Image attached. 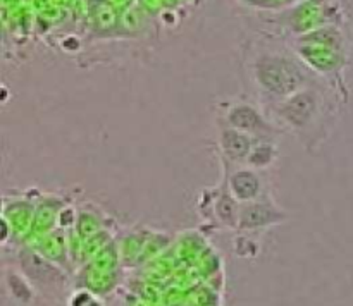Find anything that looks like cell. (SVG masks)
Here are the masks:
<instances>
[{
    "mask_svg": "<svg viewBox=\"0 0 353 306\" xmlns=\"http://www.w3.org/2000/svg\"><path fill=\"white\" fill-rule=\"evenodd\" d=\"M7 285H9V289L12 291L14 298L19 299V301H31V298H33L34 294L33 285H31V282L28 281L24 275L10 274L9 277H7Z\"/></svg>",
    "mask_w": 353,
    "mask_h": 306,
    "instance_id": "cell-10",
    "label": "cell"
},
{
    "mask_svg": "<svg viewBox=\"0 0 353 306\" xmlns=\"http://www.w3.org/2000/svg\"><path fill=\"white\" fill-rule=\"evenodd\" d=\"M68 306H103V303L90 289H78L69 296Z\"/></svg>",
    "mask_w": 353,
    "mask_h": 306,
    "instance_id": "cell-11",
    "label": "cell"
},
{
    "mask_svg": "<svg viewBox=\"0 0 353 306\" xmlns=\"http://www.w3.org/2000/svg\"><path fill=\"white\" fill-rule=\"evenodd\" d=\"M19 265L24 277L31 282V285L45 289L64 284V277H62L61 270L55 268V265L45 261L43 258H40L33 251H23L19 254Z\"/></svg>",
    "mask_w": 353,
    "mask_h": 306,
    "instance_id": "cell-8",
    "label": "cell"
},
{
    "mask_svg": "<svg viewBox=\"0 0 353 306\" xmlns=\"http://www.w3.org/2000/svg\"><path fill=\"white\" fill-rule=\"evenodd\" d=\"M290 219L288 212L276 205L274 199L269 193L254 201L241 203L240 219H238V229L241 232H257V230L269 229L272 226L285 223Z\"/></svg>",
    "mask_w": 353,
    "mask_h": 306,
    "instance_id": "cell-4",
    "label": "cell"
},
{
    "mask_svg": "<svg viewBox=\"0 0 353 306\" xmlns=\"http://www.w3.org/2000/svg\"><path fill=\"white\" fill-rule=\"evenodd\" d=\"M221 120L241 133L248 134L255 141H278L281 134L279 126L269 119L257 105L245 100H234L224 107Z\"/></svg>",
    "mask_w": 353,
    "mask_h": 306,
    "instance_id": "cell-3",
    "label": "cell"
},
{
    "mask_svg": "<svg viewBox=\"0 0 353 306\" xmlns=\"http://www.w3.org/2000/svg\"><path fill=\"white\" fill-rule=\"evenodd\" d=\"M276 158H278V144H276V141H255L245 165L262 172L265 168L272 167Z\"/></svg>",
    "mask_w": 353,
    "mask_h": 306,
    "instance_id": "cell-9",
    "label": "cell"
},
{
    "mask_svg": "<svg viewBox=\"0 0 353 306\" xmlns=\"http://www.w3.org/2000/svg\"><path fill=\"white\" fill-rule=\"evenodd\" d=\"M217 140H219V150L223 155V162L230 165H245L247 158L254 148L255 140L234 127L228 126L221 120L217 127Z\"/></svg>",
    "mask_w": 353,
    "mask_h": 306,
    "instance_id": "cell-7",
    "label": "cell"
},
{
    "mask_svg": "<svg viewBox=\"0 0 353 306\" xmlns=\"http://www.w3.org/2000/svg\"><path fill=\"white\" fill-rule=\"evenodd\" d=\"M281 126L288 127L300 138L316 140L317 131L323 129L326 117L331 113L326 95L317 83L305 86L288 98L269 107Z\"/></svg>",
    "mask_w": 353,
    "mask_h": 306,
    "instance_id": "cell-2",
    "label": "cell"
},
{
    "mask_svg": "<svg viewBox=\"0 0 353 306\" xmlns=\"http://www.w3.org/2000/svg\"><path fill=\"white\" fill-rule=\"evenodd\" d=\"M248 71L261 98L268 102L269 107L316 83L312 72L299 58L288 52L271 48L255 52Z\"/></svg>",
    "mask_w": 353,
    "mask_h": 306,
    "instance_id": "cell-1",
    "label": "cell"
},
{
    "mask_svg": "<svg viewBox=\"0 0 353 306\" xmlns=\"http://www.w3.org/2000/svg\"><path fill=\"white\" fill-rule=\"evenodd\" d=\"M241 203L233 196L228 188V182L223 181L216 189H209L207 196H202L199 210L205 213L207 220L224 227V229H238V219H240Z\"/></svg>",
    "mask_w": 353,
    "mask_h": 306,
    "instance_id": "cell-5",
    "label": "cell"
},
{
    "mask_svg": "<svg viewBox=\"0 0 353 306\" xmlns=\"http://www.w3.org/2000/svg\"><path fill=\"white\" fill-rule=\"evenodd\" d=\"M223 164L224 181L228 182V188L240 203L254 201L268 193L264 175L261 171H255L247 165H230L226 162Z\"/></svg>",
    "mask_w": 353,
    "mask_h": 306,
    "instance_id": "cell-6",
    "label": "cell"
}]
</instances>
